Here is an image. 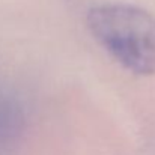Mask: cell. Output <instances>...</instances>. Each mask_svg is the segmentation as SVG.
Wrapping results in <instances>:
<instances>
[{
    "label": "cell",
    "instance_id": "obj_1",
    "mask_svg": "<svg viewBox=\"0 0 155 155\" xmlns=\"http://www.w3.org/2000/svg\"><path fill=\"white\" fill-rule=\"evenodd\" d=\"M97 42L125 69L137 75L155 72V17L128 3H104L87 14Z\"/></svg>",
    "mask_w": 155,
    "mask_h": 155
},
{
    "label": "cell",
    "instance_id": "obj_2",
    "mask_svg": "<svg viewBox=\"0 0 155 155\" xmlns=\"http://www.w3.org/2000/svg\"><path fill=\"white\" fill-rule=\"evenodd\" d=\"M24 114L20 104L11 97L0 95V151H5L20 137Z\"/></svg>",
    "mask_w": 155,
    "mask_h": 155
}]
</instances>
